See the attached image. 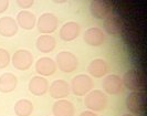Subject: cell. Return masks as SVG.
Wrapping results in <instances>:
<instances>
[{"mask_svg": "<svg viewBox=\"0 0 147 116\" xmlns=\"http://www.w3.org/2000/svg\"><path fill=\"white\" fill-rule=\"evenodd\" d=\"M93 88V81L85 74H79L74 76L71 82V91L76 96H83L91 92Z\"/></svg>", "mask_w": 147, "mask_h": 116, "instance_id": "1", "label": "cell"}, {"mask_svg": "<svg viewBox=\"0 0 147 116\" xmlns=\"http://www.w3.org/2000/svg\"><path fill=\"white\" fill-rule=\"evenodd\" d=\"M122 82L124 86H126L128 90H132L133 92L143 91L145 88V78L142 73L136 70H128L125 72Z\"/></svg>", "mask_w": 147, "mask_h": 116, "instance_id": "2", "label": "cell"}, {"mask_svg": "<svg viewBox=\"0 0 147 116\" xmlns=\"http://www.w3.org/2000/svg\"><path fill=\"white\" fill-rule=\"evenodd\" d=\"M84 104L91 111H94V112L104 111L107 105V97L103 92L95 90L88 93L86 97L84 98Z\"/></svg>", "mask_w": 147, "mask_h": 116, "instance_id": "3", "label": "cell"}, {"mask_svg": "<svg viewBox=\"0 0 147 116\" xmlns=\"http://www.w3.org/2000/svg\"><path fill=\"white\" fill-rule=\"evenodd\" d=\"M57 64L62 72L72 73L78 69L79 60L73 53L67 51H62L57 55Z\"/></svg>", "mask_w": 147, "mask_h": 116, "instance_id": "4", "label": "cell"}, {"mask_svg": "<svg viewBox=\"0 0 147 116\" xmlns=\"http://www.w3.org/2000/svg\"><path fill=\"white\" fill-rule=\"evenodd\" d=\"M146 94L144 91H135L128 94L126 98V107L134 114H140L145 109Z\"/></svg>", "mask_w": 147, "mask_h": 116, "instance_id": "5", "label": "cell"}, {"mask_svg": "<svg viewBox=\"0 0 147 116\" xmlns=\"http://www.w3.org/2000/svg\"><path fill=\"white\" fill-rule=\"evenodd\" d=\"M90 11L95 17L96 19L103 20L106 19L110 15H112L113 6L109 1H102V0H95L92 1L90 5Z\"/></svg>", "mask_w": 147, "mask_h": 116, "instance_id": "6", "label": "cell"}, {"mask_svg": "<svg viewBox=\"0 0 147 116\" xmlns=\"http://www.w3.org/2000/svg\"><path fill=\"white\" fill-rule=\"evenodd\" d=\"M33 63V55L28 50H18L12 57V65L17 70L24 71L28 70Z\"/></svg>", "mask_w": 147, "mask_h": 116, "instance_id": "7", "label": "cell"}, {"mask_svg": "<svg viewBox=\"0 0 147 116\" xmlns=\"http://www.w3.org/2000/svg\"><path fill=\"white\" fill-rule=\"evenodd\" d=\"M58 23V18L53 13H43L38 20V30L41 33L49 34L57 30Z\"/></svg>", "mask_w": 147, "mask_h": 116, "instance_id": "8", "label": "cell"}, {"mask_svg": "<svg viewBox=\"0 0 147 116\" xmlns=\"http://www.w3.org/2000/svg\"><path fill=\"white\" fill-rule=\"evenodd\" d=\"M102 86H103V90L106 93L112 95L118 94V93H121L124 90V85H123L122 79L118 75H115V74L107 75L104 79Z\"/></svg>", "mask_w": 147, "mask_h": 116, "instance_id": "9", "label": "cell"}, {"mask_svg": "<svg viewBox=\"0 0 147 116\" xmlns=\"http://www.w3.org/2000/svg\"><path fill=\"white\" fill-rule=\"evenodd\" d=\"M36 71L41 76H51L57 71V63L50 58H41L36 63Z\"/></svg>", "mask_w": 147, "mask_h": 116, "instance_id": "10", "label": "cell"}, {"mask_svg": "<svg viewBox=\"0 0 147 116\" xmlns=\"http://www.w3.org/2000/svg\"><path fill=\"white\" fill-rule=\"evenodd\" d=\"M84 41L91 47H100L105 41V34L100 28H90L84 33Z\"/></svg>", "mask_w": 147, "mask_h": 116, "instance_id": "11", "label": "cell"}, {"mask_svg": "<svg viewBox=\"0 0 147 116\" xmlns=\"http://www.w3.org/2000/svg\"><path fill=\"white\" fill-rule=\"evenodd\" d=\"M50 95L53 98H64L70 94V85L64 80H55L50 85Z\"/></svg>", "mask_w": 147, "mask_h": 116, "instance_id": "12", "label": "cell"}, {"mask_svg": "<svg viewBox=\"0 0 147 116\" xmlns=\"http://www.w3.org/2000/svg\"><path fill=\"white\" fill-rule=\"evenodd\" d=\"M80 31H81V28L76 22H66L62 26V28L60 30V38L63 41H72L79 36Z\"/></svg>", "mask_w": 147, "mask_h": 116, "instance_id": "13", "label": "cell"}, {"mask_svg": "<svg viewBox=\"0 0 147 116\" xmlns=\"http://www.w3.org/2000/svg\"><path fill=\"white\" fill-rule=\"evenodd\" d=\"M104 29L109 34H119L123 30V21L117 15L112 13L106 19H104Z\"/></svg>", "mask_w": 147, "mask_h": 116, "instance_id": "14", "label": "cell"}, {"mask_svg": "<svg viewBox=\"0 0 147 116\" xmlns=\"http://www.w3.org/2000/svg\"><path fill=\"white\" fill-rule=\"evenodd\" d=\"M18 32V23L11 17L0 18V34L6 38H11Z\"/></svg>", "mask_w": 147, "mask_h": 116, "instance_id": "15", "label": "cell"}, {"mask_svg": "<svg viewBox=\"0 0 147 116\" xmlns=\"http://www.w3.org/2000/svg\"><path fill=\"white\" fill-rule=\"evenodd\" d=\"M109 70V64L103 59H95L88 66V72L94 78H103L107 74Z\"/></svg>", "mask_w": 147, "mask_h": 116, "instance_id": "16", "label": "cell"}, {"mask_svg": "<svg viewBox=\"0 0 147 116\" xmlns=\"http://www.w3.org/2000/svg\"><path fill=\"white\" fill-rule=\"evenodd\" d=\"M29 90L33 95L41 96L49 91V83L42 76H33L29 82Z\"/></svg>", "mask_w": 147, "mask_h": 116, "instance_id": "17", "label": "cell"}, {"mask_svg": "<svg viewBox=\"0 0 147 116\" xmlns=\"http://www.w3.org/2000/svg\"><path fill=\"white\" fill-rule=\"evenodd\" d=\"M54 116H73L74 105L66 100H58L53 104Z\"/></svg>", "mask_w": 147, "mask_h": 116, "instance_id": "18", "label": "cell"}, {"mask_svg": "<svg viewBox=\"0 0 147 116\" xmlns=\"http://www.w3.org/2000/svg\"><path fill=\"white\" fill-rule=\"evenodd\" d=\"M18 84V79L12 73H5L0 75V92L10 93L15 91Z\"/></svg>", "mask_w": 147, "mask_h": 116, "instance_id": "19", "label": "cell"}, {"mask_svg": "<svg viewBox=\"0 0 147 116\" xmlns=\"http://www.w3.org/2000/svg\"><path fill=\"white\" fill-rule=\"evenodd\" d=\"M55 45H57V41L54 39V36H50V34H43V36H40L37 39V42H36V47L40 52H43V53H49L55 49Z\"/></svg>", "mask_w": 147, "mask_h": 116, "instance_id": "20", "label": "cell"}, {"mask_svg": "<svg viewBox=\"0 0 147 116\" xmlns=\"http://www.w3.org/2000/svg\"><path fill=\"white\" fill-rule=\"evenodd\" d=\"M17 21L22 29L31 30L34 28V24H36V16L30 11L22 10L17 16Z\"/></svg>", "mask_w": 147, "mask_h": 116, "instance_id": "21", "label": "cell"}, {"mask_svg": "<svg viewBox=\"0 0 147 116\" xmlns=\"http://www.w3.org/2000/svg\"><path fill=\"white\" fill-rule=\"evenodd\" d=\"M33 112V104L26 98L19 100L15 104V113L17 116H30Z\"/></svg>", "mask_w": 147, "mask_h": 116, "instance_id": "22", "label": "cell"}, {"mask_svg": "<svg viewBox=\"0 0 147 116\" xmlns=\"http://www.w3.org/2000/svg\"><path fill=\"white\" fill-rule=\"evenodd\" d=\"M10 63V54L7 50L0 49V69L7 67Z\"/></svg>", "mask_w": 147, "mask_h": 116, "instance_id": "23", "label": "cell"}, {"mask_svg": "<svg viewBox=\"0 0 147 116\" xmlns=\"http://www.w3.org/2000/svg\"><path fill=\"white\" fill-rule=\"evenodd\" d=\"M18 6L22 9H28V8L33 6V1L32 0H19L18 1Z\"/></svg>", "mask_w": 147, "mask_h": 116, "instance_id": "24", "label": "cell"}, {"mask_svg": "<svg viewBox=\"0 0 147 116\" xmlns=\"http://www.w3.org/2000/svg\"><path fill=\"white\" fill-rule=\"evenodd\" d=\"M9 7V1L7 0H0V13L5 12Z\"/></svg>", "mask_w": 147, "mask_h": 116, "instance_id": "25", "label": "cell"}, {"mask_svg": "<svg viewBox=\"0 0 147 116\" xmlns=\"http://www.w3.org/2000/svg\"><path fill=\"white\" fill-rule=\"evenodd\" d=\"M80 116H98V115H96L95 113L92 112V111H85V112H82Z\"/></svg>", "mask_w": 147, "mask_h": 116, "instance_id": "26", "label": "cell"}, {"mask_svg": "<svg viewBox=\"0 0 147 116\" xmlns=\"http://www.w3.org/2000/svg\"><path fill=\"white\" fill-rule=\"evenodd\" d=\"M122 116H133V115H131V114H124V115H122Z\"/></svg>", "mask_w": 147, "mask_h": 116, "instance_id": "27", "label": "cell"}]
</instances>
